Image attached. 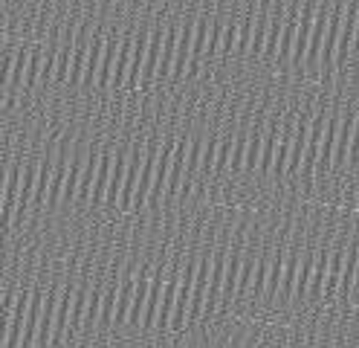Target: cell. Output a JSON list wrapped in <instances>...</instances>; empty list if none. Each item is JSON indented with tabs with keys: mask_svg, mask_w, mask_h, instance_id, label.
<instances>
[{
	"mask_svg": "<svg viewBox=\"0 0 359 348\" xmlns=\"http://www.w3.org/2000/svg\"><path fill=\"white\" fill-rule=\"evenodd\" d=\"M313 267H316V259L307 256L298 267V279H295V293L293 299H307V290H310V279H313Z\"/></svg>",
	"mask_w": 359,
	"mask_h": 348,
	"instance_id": "obj_17",
	"label": "cell"
},
{
	"mask_svg": "<svg viewBox=\"0 0 359 348\" xmlns=\"http://www.w3.org/2000/svg\"><path fill=\"white\" fill-rule=\"evenodd\" d=\"M159 137H154L145 143V163H142V171H139V186H136V195H133V209L136 215H142L148 209V195H151V186H154V171H156V160H159Z\"/></svg>",
	"mask_w": 359,
	"mask_h": 348,
	"instance_id": "obj_1",
	"label": "cell"
},
{
	"mask_svg": "<svg viewBox=\"0 0 359 348\" xmlns=\"http://www.w3.org/2000/svg\"><path fill=\"white\" fill-rule=\"evenodd\" d=\"M247 145H249V133H247V131H237V133H235V148H232V163H229V171H232V174L244 171Z\"/></svg>",
	"mask_w": 359,
	"mask_h": 348,
	"instance_id": "obj_16",
	"label": "cell"
},
{
	"mask_svg": "<svg viewBox=\"0 0 359 348\" xmlns=\"http://www.w3.org/2000/svg\"><path fill=\"white\" fill-rule=\"evenodd\" d=\"M298 267H302V256L298 249L293 247L287 253V261H284V282H281V299H293L295 293V279H298Z\"/></svg>",
	"mask_w": 359,
	"mask_h": 348,
	"instance_id": "obj_15",
	"label": "cell"
},
{
	"mask_svg": "<svg viewBox=\"0 0 359 348\" xmlns=\"http://www.w3.org/2000/svg\"><path fill=\"white\" fill-rule=\"evenodd\" d=\"M133 50H136V32L133 29H125L122 32V47H119V58H116V70H113V85L110 90H125V82H128V70H131V61H133Z\"/></svg>",
	"mask_w": 359,
	"mask_h": 348,
	"instance_id": "obj_6",
	"label": "cell"
},
{
	"mask_svg": "<svg viewBox=\"0 0 359 348\" xmlns=\"http://www.w3.org/2000/svg\"><path fill=\"white\" fill-rule=\"evenodd\" d=\"M281 131H284L281 122H278V119H270V125H267V137H264V148H261V166H258V171H261V174H270V171H272L275 151H278V140H281Z\"/></svg>",
	"mask_w": 359,
	"mask_h": 348,
	"instance_id": "obj_12",
	"label": "cell"
},
{
	"mask_svg": "<svg viewBox=\"0 0 359 348\" xmlns=\"http://www.w3.org/2000/svg\"><path fill=\"white\" fill-rule=\"evenodd\" d=\"M339 113L328 116V125H325V137H322V148H318V160H316V177H325V174L333 171V151H336V133H339Z\"/></svg>",
	"mask_w": 359,
	"mask_h": 348,
	"instance_id": "obj_3",
	"label": "cell"
},
{
	"mask_svg": "<svg viewBox=\"0 0 359 348\" xmlns=\"http://www.w3.org/2000/svg\"><path fill=\"white\" fill-rule=\"evenodd\" d=\"M105 44H108V32L98 27L93 29V41H90V55H87V70L82 79V90H93L98 82V70H102V58H105Z\"/></svg>",
	"mask_w": 359,
	"mask_h": 348,
	"instance_id": "obj_4",
	"label": "cell"
},
{
	"mask_svg": "<svg viewBox=\"0 0 359 348\" xmlns=\"http://www.w3.org/2000/svg\"><path fill=\"white\" fill-rule=\"evenodd\" d=\"M128 154L131 151H116V160H113V174H110V186H108V195H105V209L119 212V198H122V189L128 180Z\"/></svg>",
	"mask_w": 359,
	"mask_h": 348,
	"instance_id": "obj_5",
	"label": "cell"
},
{
	"mask_svg": "<svg viewBox=\"0 0 359 348\" xmlns=\"http://www.w3.org/2000/svg\"><path fill=\"white\" fill-rule=\"evenodd\" d=\"M241 267H244V249L241 244L232 247L229 261H226V276H224V302L237 296V282H241Z\"/></svg>",
	"mask_w": 359,
	"mask_h": 348,
	"instance_id": "obj_11",
	"label": "cell"
},
{
	"mask_svg": "<svg viewBox=\"0 0 359 348\" xmlns=\"http://www.w3.org/2000/svg\"><path fill=\"white\" fill-rule=\"evenodd\" d=\"M119 47H122V35L113 27L108 32V44H105V58H102V70H98V82H96V90H110L113 85V70H116V58H119Z\"/></svg>",
	"mask_w": 359,
	"mask_h": 348,
	"instance_id": "obj_7",
	"label": "cell"
},
{
	"mask_svg": "<svg viewBox=\"0 0 359 348\" xmlns=\"http://www.w3.org/2000/svg\"><path fill=\"white\" fill-rule=\"evenodd\" d=\"M166 267L156 264L154 267V276H151V293H148V305H145V314H142V328H156V314H159V302H163V290H166Z\"/></svg>",
	"mask_w": 359,
	"mask_h": 348,
	"instance_id": "obj_8",
	"label": "cell"
},
{
	"mask_svg": "<svg viewBox=\"0 0 359 348\" xmlns=\"http://www.w3.org/2000/svg\"><path fill=\"white\" fill-rule=\"evenodd\" d=\"M58 302H61V284H52V287L47 290V299H44V314H41V325H38V337H35V345H38V348H47V345H52Z\"/></svg>",
	"mask_w": 359,
	"mask_h": 348,
	"instance_id": "obj_2",
	"label": "cell"
},
{
	"mask_svg": "<svg viewBox=\"0 0 359 348\" xmlns=\"http://www.w3.org/2000/svg\"><path fill=\"white\" fill-rule=\"evenodd\" d=\"M113 160H116V151L105 148L102 151V163H98V174H96V183H93V195H90V206H105V195H108V186H110V174H113Z\"/></svg>",
	"mask_w": 359,
	"mask_h": 348,
	"instance_id": "obj_10",
	"label": "cell"
},
{
	"mask_svg": "<svg viewBox=\"0 0 359 348\" xmlns=\"http://www.w3.org/2000/svg\"><path fill=\"white\" fill-rule=\"evenodd\" d=\"M151 276H154L151 267H142L136 276V293H133V305L128 314V325H133V328H142V314H145L148 293H151Z\"/></svg>",
	"mask_w": 359,
	"mask_h": 348,
	"instance_id": "obj_9",
	"label": "cell"
},
{
	"mask_svg": "<svg viewBox=\"0 0 359 348\" xmlns=\"http://www.w3.org/2000/svg\"><path fill=\"white\" fill-rule=\"evenodd\" d=\"M284 249H278L275 259L270 261V276H267V290H264V296L267 299H275L278 293H281V282H284Z\"/></svg>",
	"mask_w": 359,
	"mask_h": 348,
	"instance_id": "obj_14",
	"label": "cell"
},
{
	"mask_svg": "<svg viewBox=\"0 0 359 348\" xmlns=\"http://www.w3.org/2000/svg\"><path fill=\"white\" fill-rule=\"evenodd\" d=\"M261 148H264V128L261 122H255V128L249 131V145H247V163H244V171H258L261 166Z\"/></svg>",
	"mask_w": 359,
	"mask_h": 348,
	"instance_id": "obj_13",
	"label": "cell"
},
{
	"mask_svg": "<svg viewBox=\"0 0 359 348\" xmlns=\"http://www.w3.org/2000/svg\"><path fill=\"white\" fill-rule=\"evenodd\" d=\"M267 276H270V259H267V256H258L255 279H252V290H249L255 299H258V296H264V290H267Z\"/></svg>",
	"mask_w": 359,
	"mask_h": 348,
	"instance_id": "obj_18",
	"label": "cell"
}]
</instances>
